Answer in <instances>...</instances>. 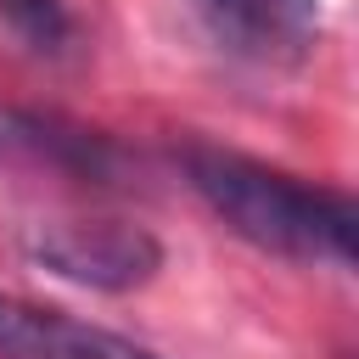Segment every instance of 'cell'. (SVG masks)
I'll list each match as a JSON object with an SVG mask.
<instances>
[{
    "label": "cell",
    "instance_id": "1",
    "mask_svg": "<svg viewBox=\"0 0 359 359\" xmlns=\"http://www.w3.org/2000/svg\"><path fill=\"white\" fill-rule=\"evenodd\" d=\"M191 191L252 247L292 258V264H353V202L342 191L309 185L286 168L252 163L241 151L219 146H185L180 151Z\"/></svg>",
    "mask_w": 359,
    "mask_h": 359
},
{
    "label": "cell",
    "instance_id": "2",
    "mask_svg": "<svg viewBox=\"0 0 359 359\" xmlns=\"http://www.w3.org/2000/svg\"><path fill=\"white\" fill-rule=\"evenodd\" d=\"M34 264L50 275L90 286V292H135L163 269V247L151 230L123 224V219H62L39 224L28 241Z\"/></svg>",
    "mask_w": 359,
    "mask_h": 359
},
{
    "label": "cell",
    "instance_id": "3",
    "mask_svg": "<svg viewBox=\"0 0 359 359\" xmlns=\"http://www.w3.org/2000/svg\"><path fill=\"white\" fill-rule=\"evenodd\" d=\"M0 359H157V353L67 309L0 292Z\"/></svg>",
    "mask_w": 359,
    "mask_h": 359
},
{
    "label": "cell",
    "instance_id": "4",
    "mask_svg": "<svg viewBox=\"0 0 359 359\" xmlns=\"http://www.w3.org/2000/svg\"><path fill=\"white\" fill-rule=\"evenodd\" d=\"M213 34L252 62H303L320 34V0H196Z\"/></svg>",
    "mask_w": 359,
    "mask_h": 359
}]
</instances>
